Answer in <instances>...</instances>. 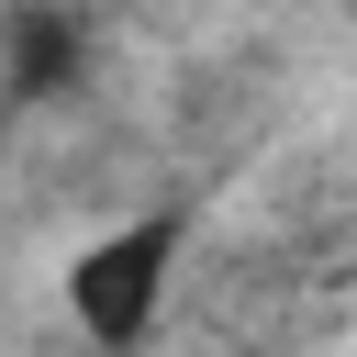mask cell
I'll return each mask as SVG.
<instances>
[{"label": "cell", "mask_w": 357, "mask_h": 357, "mask_svg": "<svg viewBox=\"0 0 357 357\" xmlns=\"http://www.w3.org/2000/svg\"><path fill=\"white\" fill-rule=\"evenodd\" d=\"M178 257H190V212H178V201L89 234V245L67 257V312H78V335H89L100 357H134V346L156 335V312H167Z\"/></svg>", "instance_id": "obj_1"}, {"label": "cell", "mask_w": 357, "mask_h": 357, "mask_svg": "<svg viewBox=\"0 0 357 357\" xmlns=\"http://www.w3.org/2000/svg\"><path fill=\"white\" fill-rule=\"evenodd\" d=\"M0 67H11V100L45 112V100L89 89V22L67 0H11L0 11Z\"/></svg>", "instance_id": "obj_2"}]
</instances>
